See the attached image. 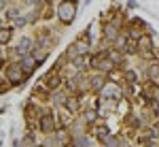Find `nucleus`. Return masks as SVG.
Returning <instances> with one entry per match:
<instances>
[{"instance_id": "nucleus-1", "label": "nucleus", "mask_w": 159, "mask_h": 147, "mask_svg": "<svg viewBox=\"0 0 159 147\" xmlns=\"http://www.w3.org/2000/svg\"><path fill=\"white\" fill-rule=\"evenodd\" d=\"M74 15H76V0H61L57 4V17L61 24H72Z\"/></svg>"}, {"instance_id": "nucleus-2", "label": "nucleus", "mask_w": 159, "mask_h": 147, "mask_svg": "<svg viewBox=\"0 0 159 147\" xmlns=\"http://www.w3.org/2000/svg\"><path fill=\"white\" fill-rule=\"evenodd\" d=\"M38 126H40V132L51 135L55 130V126H57V120L51 113H43V115H38Z\"/></svg>"}, {"instance_id": "nucleus-3", "label": "nucleus", "mask_w": 159, "mask_h": 147, "mask_svg": "<svg viewBox=\"0 0 159 147\" xmlns=\"http://www.w3.org/2000/svg\"><path fill=\"white\" fill-rule=\"evenodd\" d=\"M7 77H9L11 83H21L25 79V73H24V68H21V64H11L7 68Z\"/></svg>"}, {"instance_id": "nucleus-4", "label": "nucleus", "mask_w": 159, "mask_h": 147, "mask_svg": "<svg viewBox=\"0 0 159 147\" xmlns=\"http://www.w3.org/2000/svg\"><path fill=\"white\" fill-rule=\"evenodd\" d=\"M30 51H32V41H30L28 37L21 38V41H19V45H17V53H19V56H28Z\"/></svg>"}, {"instance_id": "nucleus-5", "label": "nucleus", "mask_w": 159, "mask_h": 147, "mask_svg": "<svg viewBox=\"0 0 159 147\" xmlns=\"http://www.w3.org/2000/svg\"><path fill=\"white\" fill-rule=\"evenodd\" d=\"M21 68H24L25 77H28V75H32V71L36 68V60H34V58H30V56H24V62H21Z\"/></svg>"}, {"instance_id": "nucleus-6", "label": "nucleus", "mask_w": 159, "mask_h": 147, "mask_svg": "<svg viewBox=\"0 0 159 147\" xmlns=\"http://www.w3.org/2000/svg\"><path fill=\"white\" fill-rule=\"evenodd\" d=\"M138 47H140V51L148 53V51L153 49V41H151V37H148V34H142V37L138 38Z\"/></svg>"}, {"instance_id": "nucleus-7", "label": "nucleus", "mask_w": 159, "mask_h": 147, "mask_svg": "<svg viewBox=\"0 0 159 147\" xmlns=\"http://www.w3.org/2000/svg\"><path fill=\"white\" fill-rule=\"evenodd\" d=\"M104 83H106V81H104V77H102V75H96V77H91V79H89V87H91L93 92L104 90Z\"/></svg>"}, {"instance_id": "nucleus-8", "label": "nucleus", "mask_w": 159, "mask_h": 147, "mask_svg": "<svg viewBox=\"0 0 159 147\" xmlns=\"http://www.w3.org/2000/svg\"><path fill=\"white\" fill-rule=\"evenodd\" d=\"M61 83V79H60V75H57V77H55V68H53V71H51L49 75H47V87H51V90H53V87H57Z\"/></svg>"}, {"instance_id": "nucleus-9", "label": "nucleus", "mask_w": 159, "mask_h": 147, "mask_svg": "<svg viewBox=\"0 0 159 147\" xmlns=\"http://www.w3.org/2000/svg\"><path fill=\"white\" fill-rule=\"evenodd\" d=\"M148 79L153 83H159V64H151L148 66Z\"/></svg>"}, {"instance_id": "nucleus-10", "label": "nucleus", "mask_w": 159, "mask_h": 147, "mask_svg": "<svg viewBox=\"0 0 159 147\" xmlns=\"http://www.w3.org/2000/svg\"><path fill=\"white\" fill-rule=\"evenodd\" d=\"M13 37V30L11 28H0V45H7Z\"/></svg>"}, {"instance_id": "nucleus-11", "label": "nucleus", "mask_w": 159, "mask_h": 147, "mask_svg": "<svg viewBox=\"0 0 159 147\" xmlns=\"http://www.w3.org/2000/svg\"><path fill=\"white\" fill-rule=\"evenodd\" d=\"M104 37L108 38V41H115V38L119 37V32H117L115 26H106V28H104Z\"/></svg>"}, {"instance_id": "nucleus-12", "label": "nucleus", "mask_w": 159, "mask_h": 147, "mask_svg": "<svg viewBox=\"0 0 159 147\" xmlns=\"http://www.w3.org/2000/svg\"><path fill=\"white\" fill-rule=\"evenodd\" d=\"M93 130H96L93 135H96V136H100V139H104V136L108 135V128H106V126H96Z\"/></svg>"}, {"instance_id": "nucleus-13", "label": "nucleus", "mask_w": 159, "mask_h": 147, "mask_svg": "<svg viewBox=\"0 0 159 147\" xmlns=\"http://www.w3.org/2000/svg\"><path fill=\"white\" fill-rule=\"evenodd\" d=\"M108 58L112 60V64H121V62H123V56H121V53H117V51H110Z\"/></svg>"}, {"instance_id": "nucleus-14", "label": "nucleus", "mask_w": 159, "mask_h": 147, "mask_svg": "<svg viewBox=\"0 0 159 147\" xmlns=\"http://www.w3.org/2000/svg\"><path fill=\"white\" fill-rule=\"evenodd\" d=\"M57 143H61V145L68 143V132H66V130H60V132H57Z\"/></svg>"}, {"instance_id": "nucleus-15", "label": "nucleus", "mask_w": 159, "mask_h": 147, "mask_svg": "<svg viewBox=\"0 0 159 147\" xmlns=\"http://www.w3.org/2000/svg\"><path fill=\"white\" fill-rule=\"evenodd\" d=\"M125 79H127V83H136V81H138V77H136L134 71H125Z\"/></svg>"}, {"instance_id": "nucleus-16", "label": "nucleus", "mask_w": 159, "mask_h": 147, "mask_svg": "<svg viewBox=\"0 0 159 147\" xmlns=\"http://www.w3.org/2000/svg\"><path fill=\"white\" fill-rule=\"evenodd\" d=\"M72 145H91V141H89V139H83V136H79V139H72Z\"/></svg>"}, {"instance_id": "nucleus-17", "label": "nucleus", "mask_w": 159, "mask_h": 147, "mask_svg": "<svg viewBox=\"0 0 159 147\" xmlns=\"http://www.w3.org/2000/svg\"><path fill=\"white\" fill-rule=\"evenodd\" d=\"M102 143H104V145H119V139H112V136H104V139H102Z\"/></svg>"}, {"instance_id": "nucleus-18", "label": "nucleus", "mask_w": 159, "mask_h": 147, "mask_svg": "<svg viewBox=\"0 0 159 147\" xmlns=\"http://www.w3.org/2000/svg\"><path fill=\"white\" fill-rule=\"evenodd\" d=\"M7 17H9V19H17V17H19V11H17V9H9V11H7Z\"/></svg>"}, {"instance_id": "nucleus-19", "label": "nucleus", "mask_w": 159, "mask_h": 147, "mask_svg": "<svg viewBox=\"0 0 159 147\" xmlns=\"http://www.w3.org/2000/svg\"><path fill=\"white\" fill-rule=\"evenodd\" d=\"M96 115H98L96 111H87V113H85V122H93V120H96Z\"/></svg>"}, {"instance_id": "nucleus-20", "label": "nucleus", "mask_w": 159, "mask_h": 147, "mask_svg": "<svg viewBox=\"0 0 159 147\" xmlns=\"http://www.w3.org/2000/svg\"><path fill=\"white\" fill-rule=\"evenodd\" d=\"M21 143H24V145H34L36 141H34V136H32V135H28V136L24 139V141H21Z\"/></svg>"}, {"instance_id": "nucleus-21", "label": "nucleus", "mask_w": 159, "mask_h": 147, "mask_svg": "<svg viewBox=\"0 0 159 147\" xmlns=\"http://www.w3.org/2000/svg\"><path fill=\"white\" fill-rule=\"evenodd\" d=\"M25 2H28V4H34V2H36V0H25Z\"/></svg>"}, {"instance_id": "nucleus-22", "label": "nucleus", "mask_w": 159, "mask_h": 147, "mask_svg": "<svg viewBox=\"0 0 159 147\" xmlns=\"http://www.w3.org/2000/svg\"><path fill=\"white\" fill-rule=\"evenodd\" d=\"M0 28H2V22H0Z\"/></svg>"}, {"instance_id": "nucleus-23", "label": "nucleus", "mask_w": 159, "mask_h": 147, "mask_svg": "<svg viewBox=\"0 0 159 147\" xmlns=\"http://www.w3.org/2000/svg\"><path fill=\"white\" fill-rule=\"evenodd\" d=\"M157 130H159V124H157Z\"/></svg>"}]
</instances>
